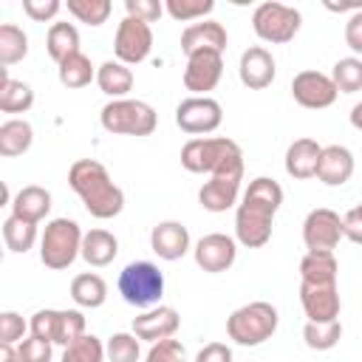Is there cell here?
<instances>
[{
	"label": "cell",
	"mask_w": 362,
	"mask_h": 362,
	"mask_svg": "<svg viewBox=\"0 0 362 362\" xmlns=\"http://www.w3.org/2000/svg\"><path fill=\"white\" fill-rule=\"evenodd\" d=\"M283 204V187L274 178L257 175L249 181L243 201L238 204L235 212V235L246 249H260L272 238V223L274 212Z\"/></svg>",
	"instance_id": "1"
},
{
	"label": "cell",
	"mask_w": 362,
	"mask_h": 362,
	"mask_svg": "<svg viewBox=\"0 0 362 362\" xmlns=\"http://www.w3.org/2000/svg\"><path fill=\"white\" fill-rule=\"evenodd\" d=\"M68 184L82 198L85 209L93 218H99V221L116 218L124 209V192H122V187L113 184L110 173L96 158H79V161H74L71 170H68Z\"/></svg>",
	"instance_id": "2"
},
{
	"label": "cell",
	"mask_w": 362,
	"mask_h": 362,
	"mask_svg": "<svg viewBox=\"0 0 362 362\" xmlns=\"http://www.w3.org/2000/svg\"><path fill=\"white\" fill-rule=\"evenodd\" d=\"M181 164L189 173H240L243 170V153L238 147V141L226 139V136H215V139H189L181 147Z\"/></svg>",
	"instance_id": "3"
},
{
	"label": "cell",
	"mask_w": 362,
	"mask_h": 362,
	"mask_svg": "<svg viewBox=\"0 0 362 362\" xmlns=\"http://www.w3.org/2000/svg\"><path fill=\"white\" fill-rule=\"evenodd\" d=\"M277 308L266 300H255V303H246L240 308H235L226 320V334L232 342L238 345H246V348H255L266 339H272V334L277 331Z\"/></svg>",
	"instance_id": "4"
},
{
	"label": "cell",
	"mask_w": 362,
	"mask_h": 362,
	"mask_svg": "<svg viewBox=\"0 0 362 362\" xmlns=\"http://www.w3.org/2000/svg\"><path fill=\"white\" fill-rule=\"evenodd\" d=\"M82 229L76 221L71 218H54L51 223H45V232L40 238V260L42 266L59 272L68 269L76 255H82Z\"/></svg>",
	"instance_id": "5"
},
{
	"label": "cell",
	"mask_w": 362,
	"mask_h": 362,
	"mask_svg": "<svg viewBox=\"0 0 362 362\" xmlns=\"http://www.w3.org/2000/svg\"><path fill=\"white\" fill-rule=\"evenodd\" d=\"M119 294L136 308H156L164 294V274L150 260L127 263L119 274Z\"/></svg>",
	"instance_id": "6"
},
{
	"label": "cell",
	"mask_w": 362,
	"mask_h": 362,
	"mask_svg": "<svg viewBox=\"0 0 362 362\" xmlns=\"http://www.w3.org/2000/svg\"><path fill=\"white\" fill-rule=\"evenodd\" d=\"M99 122L116 136H150L156 130V110L141 99H113L102 107Z\"/></svg>",
	"instance_id": "7"
},
{
	"label": "cell",
	"mask_w": 362,
	"mask_h": 362,
	"mask_svg": "<svg viewBox=\"0 0 362 362\" xmlns=\"http://www.w3.org/2000/svg\"><path fill=\"white\" fill-rule=\"evenodd\" d=\"M300 23H303V17H300V11L294 6L274 3V0L260 3L252 11V28H255V34L263 42H272V45L291 42L294 34L300 31Z\"/></svg>",
	"instance_id": "8"
},
{
	"label": "cell",
	"mask_w": 362,
	"mask_h": 362,
	"mask_svg": "<svg viewBox=\"0 0 362 362\" xmlns=\"http://www.w3.org/2000/svg\"><path fill=\"white\" fill-rule=\"evenodd\" d=\"M28 328H31V337H40L51 345L68 348L71 342H76L85 334V317H82V311H74V308H65V311L42 308L31 317Z\"/></svg>",
	"instance_id": "9"
},
{
	"label": "cell",
	"mask_w": 362,
	"mask_h": 362,
	"mask_svg": "<svg viewBox=\"0 0 362 362\" xmlns=\"http://www.w3.org/2000/svg\"><path fill=\"white\" fill-rule=\"evenodd\" d=\"M153 48V28L144 20L136 17H124L116 28V40H113V54L119 62L124 65H139L150 57Z\"/></svg>",
	"instance_id": "10"
},
{
	"label": "cell",
	"mask_w": 362,
	"mask_h": 362,
	"mask_svg": "<svg viewBox=\"0 0 362 362\" xmlns=\"http://www.w3.org/2000/svg\"><path fill=\"white\" fill-rule=\"evenodd\" d=\"M223 122V110L212 96H189L175 107V124L189 136H204L218 130Z\"/></svg>",
	"instance_id": "11"
},
{
	"label": "cell",
	"mask_w": 362,
	"mask_h": 362,
	"mask_svg": "<svg viewBox=\"0 0 362 362\" xmlns=\"http://www.w3.org/2000/svg\"><path fill=\"white\" fill-rule=\"evenodd\" d=\"M342 218L328 209V206H320V209H311L303 221V240H305V249L308 252H334L337 243L342 240Z\"/></svg>",
	"instance_id": "12"
},
{
	"label": "cell",
	"mask_w": 362,
	"mask_h": 362,
	"mask_svg": "<svg viewBox=\"0 0 362 362\" xmlns=\"http://www.w3.org/2000/svg\"><path fill=\"white\" fill-rule=\"evenodd\" d=\"M337 85L328 74H320V71H300L294 79H291V96L297 105L308 107V110H322V107H331L337 102Z\"/></svg>",
	"instance_id": "13"
},
{
	"label": "cell",
	"mask_w": 362,
	"mask_h": 362,
	"mask_svg": "<svg viewBox=\"0 0 362 362\" xmlns=\"http://www.w3.org/2000/svg\"><path fill=\"white\" fill-rule=\"evenodd\" d=\"M223 74V54L221 51H195L187 57L184 68V88L192 90L195 96H206L221 82Z\"/></svg>",
	"instance_id": "14"
},
{
	"label": "cell",
	"mask_w": 362,
	"mask_h": 362,
	"mask_svg": "<svg viewBox=\"0 0 362 362\" xmlns=\"http://www.w3.org/2000/svg\"><path fill=\"white\" fill-rule=\"evenodd\" d=\"M192 255H195L198 269H204V272H209V274H221V272H226V269L235 263L238 246H235V240H232L229 235L212 232V235H204V238L195 243Z\"/></svg>",
	"instance_id": "15"
},
{
	"label": "cell",
	"mask_w": 362,
	"mask_h": 362,
	"mask_svg": "<svg viewBox=\"0 0 362 362\" xmlns=\"http://www.w3.org/2000/svg\"><path fill=\"white\" fill-rule=\"evenodd\" d=\"M300 303L308 317V322H334L339 320V288L337 283L331 286H314V283H300Z\"/></svg>",
	"instance_id": "16"
},
{
	"label": "cell",
	"mask_w": 362,
	"mask_h": 362,
	"mask_svg": "<svg viewBox=\"0 0 362 362\" xmlns=\"http://www.w3.org/2000/svg\"><path fill=\"white\" fill-rule=\"evenodd\" d=\"M178 325H181V317L173 305H156V308H147L144 314L133 317V334L150 345H156L161 339H173Z\"/></svg>",
	"instance_id": "17"
},
{
	"label": "cell",
	"mask_w": 362,
	"mask_h": 362,
	"mask_svg": "<svg viewBox=\"0 0 362 362\" xmlns=\"http://www.w3.org/2000/svg\"><path fill=\"white\" fill-rule=\"evenodd\" d=\"M240 181H243V170L240 173H218L209 175V181L198 189V201L206 212H226L235 206L238 192H240Z\"/></svg>",
	"instance_id": "18"
},
{
	"label": "cell",
	"mask_w": 362,
	"mask_h": 362,
	"mask_svg": "<svg viewBox=\"0 0 362 362\" xmlns=\"http://www.w3.org/2000/svg\"><path fill=\"white\" fill-rule=\"evenodd\" d=\"M274 57L263 48V45H249L240 54V65H238V76L246 88L252 90H263L274 82Z\"/></svg>",
	"instance_id": "19"
},
{
	"label": "cell",
	"mask_w": 362,
	"mask_h": 362,
	"mask_svg": "<svg viewBox=\"0 0 362 362\" xmlns=\"http://www.w3.org/2000/svg\"><path fill=\"white\" fill-rule=\"evenodd\" d=\"M150 249L161 260H178V257H184L187 249H189V232H187V226L178 223V221H161L150 232Z\"/></svg>",
	"instance_id": "20"
},
{
	"label": "cell",
	"mask_w": 362,
	"mask_h": 362,
	"mask_svg": "<svg viewBox=\"0 0 362 362\" xmlns=\"http://www.w3.org/2000/svg\"><path fill=\"white\" fill-rule=\"evenodd\" d=\"M354 175V153L342 144H328L320 153L317 164V178L328 187H342Z\"/></svg>",
	"instance_id": "21"
},
{
	"label": "cell",
	"mask_w": 362,
	"mask_h": 362,
	"mask_svg": "<svg viewBox=\"0 0 362 362\" xmlns=\"http://www.w3.org/2000/svg\"><path fill=\"white\" fill-rule=\"evenodd\" d=\"M226 48V28L215 20H204V23H192L184 28L181 34V51L189 57L195 51H221Z\"/></svg>",
	"instance_id": "22"
},
{
	"label": "cell",
	"mask_w": 362,
	"mask_h": 362,
	"mask_svg": "<svg viewBox=\"0 0 362 362\" xmlns=\"http://www.w3.org/2000/svg\"><path fill=\"white\" fill-rule=\"evenodd\" d=\"M320 153L322 147L314 139H297L288 144L286 150V173L297 181L314 178L317 175V164H320Z\"/></svg>",
	"instance_id": "23"
},
{
	"label": "cell",
	"mask_w": 362,
	"mask_h": 362,
	"mask_svg": "<svg viewBox=\"0 0 362 362\" xmlns=\"http://www.w3.org/2000/svg\"><path fill=\"white\" fill-rule=\"evenodd\" d=\"M51 209V192L45 187H37V184H28L23 187L14 198H11V215L23 218V221H31V223H40Z\"/></svg>",
	"instance_id": "24"
},
{
	"label": "cell",
	"mask_w": 362,
	"mask_h": 362,
	"mask_svg": "<svg viewBox=\"0 0 362 362\" xmlns=\"http://www.w3.org/2000/svg\"><path fill=\"white\" fill-rule=\"evenodd\" d=\"M96 85L102 93H107L113 99H124L127 90L133 88V71L119 59H107L96 68Z\"/></svg>",
	"instance_id": "25"
},
{
	"label": "cell",
	"mask_w": 362,
	"mask_h": 362,
	"mask_svg": "<svg viewBox=\"0 0 362 362\" xmlns=\"http://www.w3.org/2000/svg\"><path fill=\"white\" fill-rule=\"evenodd\" d=\"M337 257L334 252H305V257L300 260V277L303 283H314V286H331L337 283Z\"/></svg>",
	"instance_id": "26"
},
{
	"label": "cell",
	"mask_w": 362,
	"mask_h": 362,
	"mask_svg": "<svg viewBox=\"0 0 362 362\" xmlns=\"http://www.w3.org/2000/svg\"><path fill=\"white\" fill-rule=\"evenodd\" d=\"M119 255V240L107 229H90L82 238V257L90 266H107Z\"/></svg>",
	"instance_id": "27"
},
{
	"label": "cell",
	"mask_w": 362,
	"mask_h": 362,
	"mask_svg": "<svg viewBox=\"0 0 362 362\" xmlns=\"http://www.w3.org/2000/svg\"><path fill=\"white\" fill-rule=\"evenodd\" d=\"M45 48H48V57L59 65L65 62L68 57L79 54V31L74 23H54L48 28V37H45Z\"/></svg>",
	"instance_id": "28"
},
{
	"label": "cell",
	"mask_w": 362,
	"mask_h": 362,
	"mask_svg": "<svg viewBox=\"0 0 362 362\" xmlns=\"http://www.w3.org/2000/svg\"><path fill=\"white\" fill-rule=\"evenodd\" d=\"M34 141V130L25 119H8L0 124V156L14 158L23 156Z\"/></svg>",
	"instance_id": "29"
},
{
	"label": "cell",
	"mask_w": 362,
	"mask_h": 362,
	"mask_svg": "<svg viewBox=\"0 0 362 362\" xmlns=\"http://www.w3.org/2000/svg\"><path fill=\"white\" fill-rule=\"evenodd\" d=\"M71 300L82 308H99L107 300V283L93 272L76 274L71 280Z\"/></svg>",
	"instance_id": "30"
},
{
	"label": "cell",
	"mask_w": 362,
	"mask_h": 362,
	"mask_svg": "<svg viewBox=\"0 0 362 362\" xmlns=\"http://www.w3.org/2000/svg\"><path fill=\"white\" fill-rule=\"evenodd\" d=\"M3 240L8 246V252H17V255H25L34 240H37V223L31 221H23L17 215H8L3 221Z\"/></svg>",
	"instance_id": "31"
},
{
	"label": "cell",
	"mask_w": 362,
	"mask_h": 362,
	"mask_svg": "<svg viewBox=\"0 0 362 362\" xmlns=\"http://www.w3.org/2000/svg\"><path fill=\"white\" fill-rule=\"evenodd\" d=\"M57 74H59V82L65 88H71V90L85 88V85H90V79H96V68L90 65V59L82 51L74 54V57H68L65 62H59Z\"/></svg>",
	"instance_id": "32"
},
{
	"label": "cell",
	"mask_w": 362,
	"mask_h": 362,
	"mask_svg": "<svg viewBox=\"0 0 362 362\" xmlns=\"http://www.w3.org/2000/svg\"><path fill=\"white\" fill-rule=\"evenodd\" d=\"M34 105V90L11 76H3L0 82V110L3 113H25Z\"/></svg>",
	"instance_id": "33"
},
{
	"label": "cell",
	"mask_w": 362,
	"mask_h": 362,
	"mask_svg": "<svg viewBox=\"0 0 362 362\" xmlns=\"http://www.w3.org/2000/svg\"><path fill=\"white\" fill-rule=\"evenodd\" d=\"M28 54V37L20 25L14 23H3L0 25V62L3 65H14Z\"/></svg>",
	"instance_id": "34"
},
{
	"label": "cell",
	"mask_w": 362,
	"mask_h": 362,
	"mask_svg": "<svg viewBox=\"0 0 362 362\" xmlns=\"http://www.w3.org/2000/svg\"><path fill=\"white\" fill-rule=\"evenodd\" d=\"M342 337V322H305L303 325V339L311 351H331Z\"/></svg>",
	"instance_id": "35"
},
{
	"label": "cell",
	"mask_w": 362,
	"mask_h": 362,
	"mask_svg": "<svg viewBox=\"0 0 362 362\" xmlns=\"http://www.w3.org/2000/svg\"><path fill=\"white\" fill-rule=\"evenodd\" d=\"M331 79H334V85H337L339 93H356V90H362V59H356V57L337 59L334 68H331Z\"/></svg>",
	"instance_id": "36"
},
{
	"label": "cell",
	"mask_w": 362,
	"mask_h": 362,
	"mask_svg": "<svg viewBox=\"0 0 362 362\" xmlns=\"http://www.w3.org/2000/svg\"><path fill=\"white\" fill-rule=\"evenodd\" d=\"M105 359V345L93 334H82L76 342H71L62 351V362H102Z\"/></svg>",
	"instance_id": "37"
},
{
	"label": "cell",
	"mask_w": 362,
	"mask_h": 362,
	"mask_svg": "<svg viewBox=\"0 0 362 362\" xmlns=\"http://www.w3.org/2000/svg\"><path fill=\"white\" fill-rule=\"evenodd\" d=\"M68 11H71L79 23L102 25V23H107L113 6H110V0H68Z\"/></svg>",
	"instance_id": "38"
},
{
	"label": "cell",
	"mask_w": 362,
	"mask_h": 362,
	"mask_svg": "<svg viewBox=\"0 0 362 362\" xmlns=\"http://www.w3.org/2000/svg\"><path fill=\"white\" fill-rule=\"evenodd\" d=\"M105 354H107L110 362H139V356H141L139 337H136V334H124V331H119V334H113V337L107 339Z\"/></svg>",
	"instance_id": "39"
},
{
	"label": "cell",
	"mask_w": 362,
	"mask_h": 362,
	"mask_svg": "<svg viewBox=\"0 0 362 362\" xmlns=\"http://www.w3.org/2000/svg\"><path fill=\"white\" fill-rule=\"evenodd\" d=\"M212 8H215L212 0H167V3H164V11H167L173 20H178V23L206 17Z\"/></svg>",
	"instance_id": "40"
},
{
	"label": "cell",
	"mask_w": 362,
	"mask_h": 362,
	"mask_svg": "<svg viewBox=\"0 0 362 362\" xmlns=\"http://www.w3.org/2000/svg\"><path fill=\"white\" fill-rule=\"evenodd\" d=\"M144 362H187V351H184L181 339H161V342L150 345Z\"/></svg>",
	"instance_id": "41"
},
{
	"label": "cell",
	"mask_w": 362,
	"mask_h": 362,
	"mask_svg": "<svg viewBox=\"0 0 362 362\" xmlns=\"http://www.w3.org/2000/svg\"><path fill=\"white\" fill-rule=\"evenodd\" d=\"M17 359L20 362H51V342L40 337H28L17 345Z\"/></svg>",
	"instance_id": "42"
},
{
	"label": "cell",
	"mask_w": 362,
	"mask_h": 362,
	"mask_svg": "<svg viewBox=\"0 0 362 362\" xmlns=\"http://www.w3.org/2000/svg\"><path fill=\"white\" fill-rule=\"evenodd\" d=\"M25 322L17 311H3L0 314V342L6 345H14V342H23V334H25Z\"/></svg>",
	"instance_id": "43"
},
{
	"label": "cell",
	"mask_w": 362,
	"mask_h": 362,
	"mask_svg": "<svg viewBox=\"0 0 362 362\" xmlns=\"http://www.w3.org/2000/svg\"><path fill=\"white\" fill-rule=\"evenodd\" d=\"M124 11H127V17L156 23L164 11V3H158V0H124Z\"/></svg>",
	"instance_id": "44"
},
{
	"label": "cell",
	"mask_w": 362,
	"mask_h": 362,
	"mask_svg": "<svg viewBox=\"0 0 362 362\" xmlns=\"http://www.w3.org/2000/svg\"><path fill=\"white\" fill-rule=\"evenodd\" d=\"M59 8H62L59 0H23V11H25L34 23H45V20H51Z\"/></svg>",
	"instance_id": "45"
},
{
	"label": "cell",
	"mask_w": 362,
	"mask_h": 362,
	"mask_svg": "<svg viewBox=\"0 0 362 362\" xmlns=\"http://www.w3.org/2000/svg\"><path fill=\"white\" fill-rule=\"evenodd\" d=\"M342 235H345L348 240H354V243L362 246V212H359L356 206L342 215Z\"/></svg>",
	"instance_id": "46"
},
{
	"label": "cell",
	"mask_w": 362,
	"mask_h": 362,
	"mask_svg": "<svg viewBox=\"0 0 362 362\" xmlns=\"http://www.w3.org/2000/svg\"><path fill=\"white\" fill-rule=\"evenodd\" d=\"M345 42H348L351 51L362 54V11L348 17V23H345Z\"/></svg>",
	"instance_id": "47"
},
{
	"label": "cell",
	"mask_w": 362,
	"mask_h": 362,
	"mask_svg": "<svg viewBox=\"0 0 362 362\" xmlns=\"http://www.w3.org/2000/svg\"><path fill=\"white\" fill-rule=\"evenodd\" d=\"M195 362H232V351L223 342H209V345H204L198 351Z\"/></svg>",
	"instance_id": "48"
},
{
	"label": "cell",
	"mask_w": 362,
	"mask_h": 362,
	"mask_svg": "<svg viewBox=\"0 0 362 362\" xmlns=\"http://www.w3.org/2000/svg\"><path fill=\"white\" fill-rule=\"evenodd\" d=\"M325 8L328 11H362V0H354V3H331V0H325Z\"/></svg>",
	"instance_id": "49"
},
{
	"label": "cell",
	"mask_w": 362,
	"mask_h": 362,
	"mask_svg": "<svg viewBox=\"0 0 362 362\" xmlns=\"http://www.w3.org/2000/svg\"><path fill=\"white\" fill-rule=\"evenodd\" d=\"M0 362H20V359H17V348L3 342V345H0Z\"/></svg>",
	"instance_id": "50"
},
{
	"label": "cell",
	"mask_w": 362,
	"mask_h": 362,
	"mask_svg": "<svg viewBox=\"0 0 362 362\" xmlns=\"http://www.w3.org/2000/svg\"><path fill=\"white\" fill-rule=\"evenodd\" d=\"M351 124H354L356 130H362V102L351 107Z\"/></svg>",
	"instance_id": "51"
},
{
	"label": "cell",
	"mask_w": 362,
	"mask_h": 362,
	"mask_svg": "<svg viewBox=\"0 0 362 362\" xmlns=\"http://www.w3.org/2000/svg\"><path fill=\"white\" fill-rule=\"evenodd\" d=\"M356 209H359V212H362V201H359V204H356Z\"/></svg>",
	"instance_id": "52"
}]
</instances>
